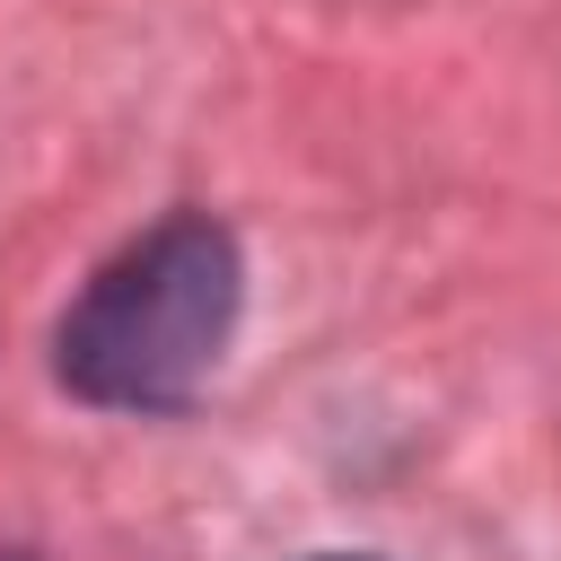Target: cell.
I'll list each match as a JSON object with an SVG mask.
<instances>
[{"instance_id":"obj_1","label":"cell","mask_w":561,"mask_h":561,"mask_svg":"<svg viewBox=\"0 0 561 561\" xmlns=\"http://www.w3.org/2000/svg\"><path fill=\"white\" fill-rule=\"evenodd\" d=\"M237 298H245L237 237L202 210H175L70 298L53 333V368L96 412H175L219 368L237 333Z\"/></svg>"},{"instance_id":"obj_2","label":"cell","mask_w":561,"mask_h":561,"mask_svg":"<svg viewBox=\"0 0 561 561\" xmlns=\"http://www.w3.org/2000/svg\"><path fill=\"white\" fill-rule=\"evenodd\" d=\"M324 561H359V552H324Z\"/></svg>"},{"instance_id":"obj_3","label":"cell","mask_w":561,"mask_h":561,"mask_svg":"<svg viewBox=\"0 0 561 561\" xmlns=\"http://www.w3.org/2000/svg\"><path fill=\"white\" fill-rule=\"evenodd\" d=\"M9 561H26V552H9Z\"/></svg>"}]
</instances>
